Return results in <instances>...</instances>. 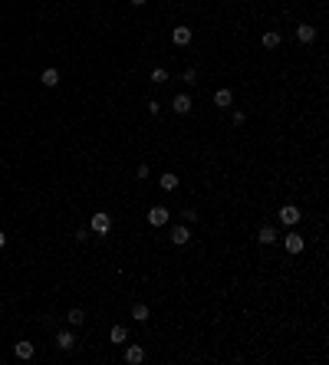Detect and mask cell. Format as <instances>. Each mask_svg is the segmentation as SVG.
<instances>
[{
  "mask_svg": "<svg viewBox=\"0 0 329 365\" xmlns=\"http://www.w3.org/2000/svg\"><path fill=\"white\" fill-rule=\"evenodd\" d=\"M181 217H185V221H198V210H194V207H185V210H181Z\"/></svg>",
  "mask_w": 329,
  "mask_h": 365,
  "instance_id": "obj_22",
  "label": "cell"
},
{
  "mask_svg": "<svg viewBox=\"0 0 329 365\" xmlns=\"http://www.w3.org/2000/svg\"><path fill=\"white\" fill-rule=\"evenodd\" d=\"M191 37H194L191 26H174V30H171V43L174 46H188V43H191Z\"/></svg>",
  "mask_w": 329,
  "mask_h": 365,
  "instance_id": "obj_5",
  "label": "cell"
},
{
  "mask_svg": "<svg viewBox=\"0 0 329 365\" xmlns=\"http://www.w3.org/2000/svg\"><path fill=\"white\" fill-rule=\"evenodd\" d=\"M214 105H218V109H230V105H234V93H230V89H218V93H214Z\"/></svg>",
  "mask_w": 329,
  "mask_h": 365,
  "instance_id": "obj_11",
  "label": "cell"
},
{
  "mask_svg": "<svg viewBox=\"0 0 329 365\" xmlns=\"http://www.w3.org/2000/svg\"><path fill=\"white\" fill-rule=\"evenodd\" d=\"M66 319H69V326H82V322H86V313H82L79 306H73V310L66 313Z\"/></svg>",
  "mask_w": 329,
  "mask_h": 365,
  "instance_id": "obj_18",
  "label": "cell"
},
{
  "mask_svg": "<svg viewBox=\"0 0 329 365\" xmlns=\"http://www.w3.org/2000/svg\"><path fill=\"white\" fill-rule=\"evenodd\" d=\"M296 40H300V43H313V40H316V26L300 23V26H296Z\"/></svg>",
  "mask_w": 329,
  "mask_h": 365,
  "instance_id": "obj_12",
  "label": "cell"
},
{
  "mask_svg": "<svg viewBox=\"0 0 329 365\" xmlns=\"http://www.w3.org/2000/svg\"><path fill=\"white\" fill-rule=\"evenodd\" d=\"M4 244H7V234H4V230H0V247H4Z\"/></svg>",
  "mask_w": 329,
  "mask_h": 365,
  "instance_id": "obj_26",
  "label": "cell"
},
{
  "mask_svg": "<svg viewBox=\"0 0 329 365\" xmlns=\"http://www.w3.org/2000/svg\"><path fill=\"white\" fill-rule=\"evenodd\" d=\"M257 240H260V244H277V240H280L277 227H274V224H263V227L257 230Z\"/></svg>",
  "mask_w": 329,
  "mask_h": 365,
  "instance_id": "obj_8",
  "label": "cell"
},
{
  "mask_svg": "<svg viewBox=\"0 0 329 365\" xmlns=\"http://www.w3.org/2000/svg\"><path fill=\"white\" fill-rule=\"evenodd\" d=\"M181 79H185L188 86H194V82H198V69H194V66H188L185 73H181Z\"/></svg>",
  "mask_w": 329,
  "mask_h": 365,
  "instance_id": "obj_20",
  "label": "cell"
},
{
  "mask_svg": "<svg viewBox=\"0 0 329 365\" xmlns=\"http://www.w3.org/2000/svg\"><path fill=\"white\" fill-rule=\"evenodd\" d=\"M168 217H171V210L162 207V204L148 210V224H152V227H165V224H168Z\"/></svg>",
  "mask_w": 329,
  "mask_h": 365,
  "instance_id": "obj_3",
  "label": "cell"
},
{
  "mask_svg": "<svg viewBox=\"0 0 329 365\" xmlns=\"http://www.w3.org/2000/svg\"><path fill=\"white\" fill-rule=\"evenodd\" d=\"M188 240H191V230H188L185 224H178V227L171 230V244H174V247H185Z\"/></svg>",
  "mask_w": 329,
  "mask_h": 365,
  "instance_id": "obj_10",
  "label": "cell"
},
{
  "mask_svg": "<svg viewBox=\"0 0 329 365\" xmlns=\"http://www.w3.org/2000/svg\"><path fill=\"white\" fill-rule=\"evenodd\" d=\"M148 316H152V310H148L145 303H135V306H132V319H135V322H148Z\"/></svg>",
  "mask_w": 329,
  "mask_h": 365,
  "instance_id": "obj_15",
  "label": "cell"
},
{
  "mask_svg": "<svg viewBox=\"0 0 329 365\" xmlns=\"http://www.w3.org/2000/svg\"><path fill=\"white\" fill-rule=\"evenodd\" d=\"M283 247L290 250V254H300V250L306 247V240H303V234H296V230H290V234L283 237Z\"/></svg>",
  "mask_w": 329,
  "mask_h": 365,
  "instance_id": "obj_4",
  "label": "cell"
},
{
  "mask_svg": "<svg viewBox=\"0 0 329 365\" xmlns=\"http://www.w3.org/2000/svg\"><path fill=\"white\" fill-rule=\"evenodd\" d=\"M165 4H171V0H165Z\"/></svg>",
  "mask_w": 329,
  "mask_h": 365,
  "instance_id": "obj_27",
  "label": "cell"
},
{
  "mask_svg": "<svg viewBox=\"0 0 329 365\" xmlns=\"http://www.w3.org/2000/svg\"><path fill=\"white\" fill-rule=\"evenodd\" d=\"M89 227H93L99 237H106L109 230H112V217L106 214V210H96V214H93V221H89Z\"/></svg>",
  "mask_w": 329,
  "mask_h": 365,
  "instance_id": "obj_1",
  "label": "cell"
},
{
  "mask_svg": "<svg viewBox=\"0 0 329 365\" xmlns=\"http://www.w3.org/2000/svg\"><path fill=\"white\" fill-rule=\"evenodd\" d=\"M40 79H43V86H46V89L59 86V69H43V76H40Z\"/></svg>",
  "mask_w": 329,
  "mask_h": 365,
  "instance_id": "obj_16",
  "label": "cell"
},
{
  "mask_svg": "<svg viewBox=\"0 0 329 365\" xmlns=\"http://www.w3.org/2000/svg\"><path fill=\"white\" fill-rule=\"evenodd\" d=\"M171 109L178 112V115H188V112H191V96H188V93L174 96V99H171Z\"/></svg>",
  "mask_w": 329,
  "mask_h": 365,
  "instance_id": "obj_9",
  "label": "cell"
},
{
  "mask_svg": "<svg viewBox=\"0 0 329 365\" xmlns=\"http://www.w3.org/2000/svg\"><path fill=\"white\" fill-rule=\"evenodd\" d=\"M230 118H234V125H244V112H241V109L230 112Z\"/></svg>",
  "mask_w": 329,
  "mask_h": 365,
  "instance_id": "obj_23",
  "label": "cell"
},
{
  "mask_svg": "<svg viewBox=\"0 0 329 365\" xmlns=\"http://www.w3.org/2000/svg\"><path fill=\"white\" fill-rule=\"evenodd\" d=\"M158 185H162V191H178V174H162V181H158Z\"/></svg>",
  "mask_w": 329,
  "mask_h": 365,
  "instance_id": "obj_17",
  "label": "cell"
},
{
  "mask_svg": "<svg viewBox=\"0 0 329 365\" xmlns=\"http://www.w3.org/2000/svg\"><path fill=\"white\" fill-rule=\"evenodd\" d=\"M13 355H17L20 362H30L33 355H37V349H33V342H17V346H13Z\"/></svg>",
  "mask_w": 329,
  "mask_h": 365,
  "instance_id": "obj_6",
  "label": "cell"
},
{
  "mask_svg": "<svg viewBox=\"0 0 329 365\" xmlns=\"http://www.w3.org/2000/svg\"><path fill=\"white\" fill-rule=\"evenodd\" d=\"M109 339L115 342V346H125V342H129V329H125V326H112Z\"/></svg>",
  "mask_w": 329,
  "mask_h": 365,
  "instance_id": "obj_14",
  "label": "cell"
},
{
  "mask_svg": "<svg viewBox=\"0 0 329 365\" xmlns=\"http://www.w3.org/2000/svg\"><path fill=\"white\" fill-rule=\"evenodd\" d=\"M142 359H145V349L142 346H125V362H129V365H138Z\"/></svg>",
  "mask_w": 329,
  "mask_h": 365,
  "instance_id": "obj_13",
  "label": "cell"
},
{
  "mask_svg": "<svg viewBox=\"0 0 329 365\" xmlns=\"http://www.w3.org/2000/svg\"><path fill=\"white\" fill-rule=\"evenodd\" d=\"M300 217H303V210H300L296 204H283V207H280V221H283L286 227H293V224H300Z\"/></svg>",
  "mask_w": 329,
  "mask_h": 365,
  "instance_id": "obj_2",
  "label": "cell"
},
{
  "mask_svg": "<svg viewBox=\"0 0 329 365\" xmlns=\"http://www.w3.org/2000/svg\"><path fill=\"white\" fill-rule=\"evenodd\" d=\"M152 82H155V86H162V82H168V73H165L162 66H158V69H152Z\"/></svg>",
  "mask_w": 329,
  "mask_h": 365,
  "instance_id": "obj_21",
  "label": "cell"
},
{
  "mask_svg": "<svg viewBox=\"0 0 329 365\" xmlns=\"http://www.w3.org/2000/svg\"><path fill=\"white\" fill-rule=\"evenodd\" d=\"M263 46H267V50H277L280 46V33H263Z\"/></svg>",
  "mask_w": 329,
  "mask_h": 365,
  "instance_id": "obj_19",
  "label": "cell"
},
{
  "mask_svg": "<svg viewBox=\"0 0 329 365\" xmlns=\"http://www.w3.org/2000/svg\"><path fill=\"white\" fill-rule=\"evenodd\" d=\"M148 171H152V168H148V165H145V161H142V165H138V171H135V174H138V178H148Z\"/></svg>",
  "mask_w": 329,
  "mask_h": 365,
  "instance_id": "obj_24",
  "label": "cell"
},
{
  "mask_svg": "<svg viewBox=\"0 0 329 365\" xmlns=\"http://www.w3.org/2000/svg\"><path fill=\"white\" fill-rule=\"evenodd\" d=\"M129 4H132V7H145V4H148V0H129Z\"/></svg>",
  "mask_w": 329,
  "mask_h": 365,
  "instance_id": "obj_25",
  "label": "cell"
},
{
  "mask_svg": "<svg viewBox=\"0 0 329 365\" xmlns=\"http://www.w3.org/2000/svg\"><path fill=\"white\" fill-rule=\"evenodd\" d=\"M56 349H63V352H69V349H76V336L69 332V329H63V332H56Z\"/></svg>",
  "mask_w": 329,
  "mask_h": 365,
  "instance_id": "obj_7",
  "label": "cell"
}]
</instances>
